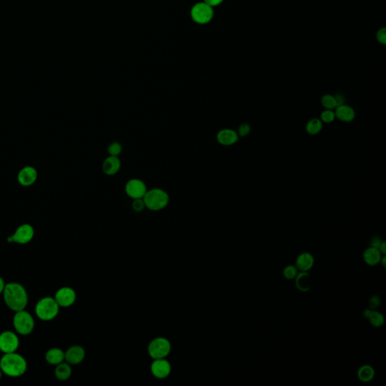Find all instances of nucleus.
Listing matches in <instances>:
<instances>
[{
  "instance_id": "1",
  "label": "nucleus",
  "mask_w": 386,
  "mask_h": 386,
  "mask_svg": "<svg viewBox=\"0 0 386 386\" xmlns=\"http://www.w3.org/2000/svg\"><path fill=\"white\" fill-rule=\"evenodd\" d=\"M5 304L10 310L16 312L24 310L28 303V294L25 288L17 282L6 284L3 291Z\"/></svg>"
},
{
  "instance_id": "2",
  "label": "nucleus",
  "mask_w": 386,
  "mask_h": 386,
  "mask_svg": "<svg viewBox=\"0 0 386 386\" xmlns=\"http://www.w3.org/2000/svg\"><path fill=\"white\" fill-rule=\"evenodd\" d=\"M0 369L3 373L9 377H20L27 371V361L16 352L6 353L0 358Z\"/></svg>"
},
{
  "instance_id": "3",
  "label": "nucleus",
  "mask_w": 386,
  "mask_h": 386,
  "mask_svg": "<svg viewBox=\"0 0 386 386\" xmlns=\"http://www.w3.org/2000/svg\"><path fill=\"white\" fill-rule=\"evenodd\" d=\"M146 208L152 211H159L167 207L169 203V195L166 190L153 188L147 190L143 198Z\"/></svg>"
},
{
  "instance_id": "4",
  "label": "nucleus",
  "mask_w": 386,
  "mask_h": 386,
  "mask_svg": "<svg viewBox=\"0 0 386 386\" xmlns=\"http://www.w3.org/2000/svg\"><path fill=\"white\" fill-rule=\"evenodd\" d=\"M59 309L60 306L54 297H46L41 299L36 303L35 312L39 319L43 321H50L58 316Z\"/></svg>"
},
{
  "instance_id": "5",
  "label": "nucleus",
  "mask_w": 386,
  "mask_h": 386,
  "mask_svg": "<svg viewBox=\"0 0 386 386\" xmlns=\"http://www.w3.org/2000/svg\"><path fill=\"white\" fill-rule=\"evenodd\" d=\"M13 326L18 334L24 336L29 335L34 329V319L25 309L18 311L14 315Z\"/></svg>"
},
{
  "instance_id": "6",
  "label": "nucleus",
  "mask_w": 386,
  "mask_h": 386,
  "mask_svg": "<svg viewBox=\"0 0 386 386\" xmlns=\"http://www.w3.org/2000/svg\"><path fill=\"white\" fill-rule=\"evenodd\" d=\"M172 345L168 339L157 337L154 339L148 346V352L152 359L166 358L170 354Z\"/></svg>"
},
{
  "instance_id": "7",
  "label": "nucleus",
  "mask_w": 386,
  "mask_h": 386,
  "mask_svg": "<svg viewBox=\"0 0 386 386\" xmlns=\"http://www.w3.org/2000/svg\"><path fill=\"white\" fill-rule=\"evenodd\" d=\"M35 230L33 226L29 224H21L12 236L7 238V242L9 243L26 245L33 240Z\"/></svg>"
},
{
  "instance_id": "8",
  "label": "nucleus",
  "mask_w": 386,
  "mask_h": 386,
  "mask_svg": "<svg viewBox=\"0 0 386 386\" xmlns=\"http://www.w3.org/2000/svg\"><path fill=\"white\" fill-rule=\"evenodd\" d=\"M192 18L198 24H204L210 22L213 17L212 6L206 3H198L191 10Z\"/></svg>"
},
{
  "instance_id": "9",
  "label": "nucleus",
  "mask_w": 386,
  "mask_h": 386,
  "mask_svg": "<svg viewBox=\"0 0 386 386\" xmlns=\"http://www.w3.org/2000/svg\"><path fill=\"white\" fill-rule=\"evenodd\" d=\"M19 344V338L15 333L5 330L0 334V351L3 354L16 352Z\"/></svg>"
},
{
  "instance_id": "10",
  "label": "nucleus",
  "mask_w": 386,
  "mask_h": 386,
  "mask_svg": "<svg viewBox=\"0 0 386 386\" xmlns=\"http://www.w3.org/2000/svg\"><path fill=\"white\" fill-rule=\"evenodd\" d=\"M147 190L146 184L142 180L137 178L130 179L125 186L126 195L132 199L143 198Z\"/></svg>"
},
{
  "instance_id": "11",
  "label": "nucleus",
  "mask_w": 386,
  "mask_h": 386,
  "mask_svg": "<svg viewBox=\"0 0 386 386\" xmlns=\"http://www.w3.org/2000/svg\"><path fill=\"white\" fill-rule=\"evenodd\" d=\"M54 298L60 307H70L76 302V294L73 288L63 287L56 291Z\"/></svg>"
},
{
  "instance_id": "12",
  "label": "nucleus",
  "mask_w": 386,
  "mask_h": 386,
  "mask_svg": "<svg viewBox=\"0 0 386 386\" xmlns=\"http://www.w3.org/2000/svg\"><path fill=\"white\" fill-rule=\"evenodd\" d=\"M17 178L18 183L23 187H30L37 181V170L33 166H25L19 171Z\"/></svg>"
},
{
  "instance_id": "13",
  "label": "nucleus",
  "mask_w": 386,
  "mask_h": 386,
  "mask_svg": "<svg viewBox=\"0 0 386 386\" xmlns=\"http://www.w3.org/2000/svg\"><path fill=\"white\" fill-rule=\"evenodd\" d=\"M172 371V367L166 358L155 359L151 365V372L155 378L163 379L167 378Z\"/></svg>"
},
{
  "instance_id": "14",
  "label": "nucleus",
  "mask_w": 386,
  "mask_h": 386,
  "mask_svg": "<svg viewBox=\"0 0 386 386\" xmlns=\"http://www.w3.org/2000/svg\"><path fill=\"white\" fill-rule=\"evenodd\" d=\"M66 362L70 365H77L83 361L85 357V349L80 346H73L65 352Z\"/></svg>"
},
{
  "instance_id": "15",
  "label": "nucleus",
  "mask_w": 386,
  "mask_h": 386,
  "mask_svg": "<svg viewBox=\"0 0 386 386\" xmlns=\"http://www.w3.org/2000/svg\"><path fill=\"white\" fill-rule=\"evenodd\" d=\"M121 166V161L119 157L109 155L103 161L102 169L106 175L114 176L120 172Z\"/></svg>"
},
{
  "instance_id": "16",
  "label": "nucleus",
  "mask_w": 386,
  "mask_h": 386,
  "mask_svg": "<svg viewBox=\"0 0 386 386\" xmlns=\"http://www.w3.org/2000/svg\"><path fill=\"white\" fill-rule=\"evenodd\" d=\"M315 264V258L309 252L301 253L296 259V267L300 271H309Z\"/></svg>"
},
{
  "instance_id": "17",
  "label": "nucleus",
  "mask_w": 386,
  "mask_h": 386,
  "mask_svg": "<svg viewBox=\"0 0 386 386\" xmlns=\"http://www.w3.org/2000/svg\"><path fill=\"white\" fill-rule=\"evenodd\" d=\"M216 139L223 146H231L238 141L239 135L234 130L225 129L220 130L218 132Z\"/></svg>"
},
{
  "instance_id": "18",
  "label": "nucleus",
  "mask_w": 386,
  "mask_h": 386,
  "mask_svg": "<svg viewBox=\"0 0 386 386\" xmlns=\"http://www.w3.org/2000/svg\"><path fill=\"white\" fill-rule=\"evenodd\" d=\"M382 254L378 248H367L363 254L364 262L370 265V266H375L380 263L381 259H382Z\"/></svg>"
},
{
  "instance_id": "19",
  "label": "nucleus",
  "mask_w": 386,
  "mask_h": 386,
  "mask_svg": "<svg viewBox=\"0 0 386 386\" xmlns=\"http://www.w3.org/2000/svg\"><path fill=\"white\" fill-rule=\"evenodd\" d=\"M45 360L51 365H58L65 361V352L59 348H53L49 349L45 354Z\"/></svg>"
},
{
  "instance_id": "20",
  "label": "nucleus",
  "mask_w": 386,
  "mask_h": 386,
  "mask_svg": "<svg viewBox=\"0 0 386 386\" xmlns=\"http://www.w3.org/2000/svg\"><path fill=\"white\" fill-rule=\"evenodd\" d=\"M334 113H335L337 118L341 121L346 122V123L352 121L355 117V111L350 106L344 104L337 106Z\"/></svg>"
},
{
  "instance_id": "21",
  "label": "nucleus",
  "mask_w": 386,
  "mask_h": 386,
  "mask_svg": "<svg viewBox=\"0 0 386 386\" xmlns=\"http://www.w3.org/2000/svg\"><path fill=\"white\" fill-rule=\"evenodd\" d=\"M376 371L372 366L365 364L361 366L358 370V377L361 382L368 383L374 379Z\"/></svg>"
},
{
  "instance_id": "22",
  "label": "nucleus",
  "mask_w": 386,
  "mask_h": 386,
  "mask_svg": "<svg viewBox=\"0 0 386 386\" xmlns=\"http://www.w3.org/2000/svg\"><path fill=\"white\" fill-rule=\"evenodd\" d=\"M294 279L298 290L303 292L309 291L311 287L310 275L307 271H300Z\"/></svg>"
},
{
  "instance_id": "23",
  "label": "nucleus",
  "mask_w": 386,
  "mask_h": 386,
  "mask_svg": "<svg viewBox=\"0 0 386 386\" xmlns=\"http://www.w3.org/2000/svg\"><path fill=\"white\" fill-rule=\"evenodd\" d=\"M71 374L72 369L68 363L62 362L56 365L54 375L59 381L67 380L71 376Z\"/></svg>"
},
{
  "instance_id": "24",
  "label": "nucleus",
  "mask_w": 386,
  "mask_h": 386,
  "mask_svg": "<svg viewBox=\"0 0 386 386\" xmlns=\"http://www.w3.org/2000/svg\"><path fill=\"white\" fill-rule=\"evenodd\" d=\"M369 321L374 327H381L385 323V318L381 312L373 310L368 318Z\"/></svg>"
},
{
  "instance_id": "25",
  "label": "nucleus",
  "mask_w": 386,
  "mask_h": 386,
  "mask_svg": "<svg viewBox=\"0 0 386 386\" xmlns=\"http://www.w3.org/2000/svg\"><path fill=\"white\" fill-rule=\"evenodd\" d=\"M323 124L319 119L314 118L306 125V131L310 134H317L321 131Z\"/></svg>"
},
{
  "instance_id": "26",
  "label": "nucleus",
  "mask_w": 386,
  "mask_h": 386,
  "mask_svg": "<svg viewBox=\"0 0 386 386\" xmlns=\"http://www.w3.org/2000/svg\"><path fill=\"white\" fill-rule=\"evenodd\" d=\"M298 273L299 270L297 269L296 265H287L283 270L284 277L288 280H292V279H295Z\"/></svg>"
},
{
  "instance_id": "27",
  "label": "nucleus",
  "mask_w": 386,
  "mask_h": 386,
  "mask_svg": "<svg viewBox=\"0 0 386 386\" xmlns=\"http://www.w3.org/2000/svg\"><path fill=\"white\" fill-rule=\"evenodd\" d=\"M321 103L326 109H334L337 108L335 97L329 94H326L322 97Z\"/></svg>"
},
{
  "instance_id": "28",
  "label": "nucleus",
  "mask_w": 386,
  "mask_h": 386,
  "mask_svg": "<svg viewBox=\"0 0 386 386\" xmlns=\"http://www.w3.org/2000/svg\"><path fill=\"white\" fill-rule=\"evenodd\" d=\"M122 152H123V146L119 142H113L108 147V153L112 156L119 157Z\"/></svg>"
},
{
  "instance_id": "29",
  "label": "nucleus",
  "mask_w": 386,
  "mask_h": 386,
  "mask_svg": "<svg viewBox=\"0 0 386 386\" xmlns=\"http://www.w3.org/2000/svg\"><path fill=\"white\" fill-rule=\"evenodd\" d=\"M335 118V113L332 109H326V111L322 113L321 115V121L324 122L326 123H331V122L334 121Z\"/></svg>"
},
{
  "instance_id": "30",
  "label": "nucleus",
  "mask_w": 386,
  "mask_h": 386,
  "mask_svg": "<svg viewBox=\"0 0 386 386\" xmlns=\"http://www.w3.org/2000/svg\"><path fill=\"white\" fill-rule=\"evenodd\" d=\"M146 205H145L144 201H143V198H139V199H134L132 203V208L134 211L141 212L144 210Z\"/></svg>"
},
{
  "instance_id": "31",
  "label": "nucleus",
  "mask_w": 386,
  "mask_h": 386,
  "mask_svg": "<svg viewBox=\"0 0 386 386\" xmlns=\"http://www.w3.org/2000/svg\"><path fill=\"white\" fill-rule=\"evenodd\" d=\"M381 304V298L378 295L372 296L369 300V306L370 309H377Z\"/></svg>"
},
{
  "instance_id": "32",
  "label": "nucleus",
  "mask_w": 386,
  "mask_h": 386,
  "mask_svg": "<svg viewBox=\"0 0 386 386\" xmlns=\"http://www.w3.org/2000/svg\"><path fill=\"white\" fill-rule=\"evenodd\" d=\"M250 131H251V127H250L249 125L244 123L239 126L237 134L240 137H245L249 134Z\"/></svg>"
},
{
  "instance_id": "33",
  "label": "nucleus",
  "mask_w": 386,
  "mask_h": 386,
  "mask_svg": "<svg viewBox=\"0 0 386 386\" xmlns=\"http://www.w3.org/2000/svg\"><path fill=\"white\" fill-rule=\"evenodd\" d=\"M382 242H383V241H382V239H381L380 237L375 236V237L372 238L371 240H370V247H373V248H376L379 249V246H380Z\"/></svg>"
},
{
  "instance_id": "34",
  "label": "nucleus",
  "mask_w": 386,
  "mask_h": 386,
  "mask_svg": "<svg viewBox=\"0 0 386 386\" xmlns=\"http://www.w3.org/2000/svg\"><path fill=\"white\" fill-rule=\"evenodd\" d=\"M377 39L381 43H386V29L382 28L377 33Z\"/></svg>"
},
{
  "instance_id": "35",
  "label": "nucleus",
  "mask_w": 386,
  "mask_h": 386,
  "mask_svg": "<svg viewBox=\"0 0 386 386\" xmlns=\"http://www.w3.org/2000/svg\"><path fill=\"white\" fill-rule=\"evenodd\" d=\"M334 97H335L336 103H337V107L344 104V97L341 94H337V95L334 96Z\"/></svg>"
},
{
  "instance_id": "36",
  "label": "nucleus",
  "mask_w": 386,
  "mask_h": 386,
  "mask_svg": "<svg viewBox=\"0 0 386 386\" xmlns=\"http://www.w3.org/2000/svg\"><path fill=\"white\" fill-rule=\"evenodd\" d=\"M222 2L223 0H204V3L210 5V6H217V5L220 4Z\"/></svg>"
},
{
  "instance_id": "37",
  "label": "nucleus",
  "mask_w": 386,
  "mask_h": 386,
  "mask_svg": "<svg viewBox=\"0 0 386 386\" xmlns=\"http://www.w3.org/2000/svg\"><path fill=\"white\" fill-rule=\"evenodd\" d=\"M379 251H380L381 254H382V255H385L386 242H385V241H383V242H382V244H381L380 246H379Z\"/></svg>"
},
{
  "instance_id": "38",
  "label": "nucleus",
  "mask_w": 386,
  "mask_h": 386,
  "mask_svg": "<svg viewBox=\"0 0 386 386\" xmlns=\"http://www.w3.org/2000/svg\"><path fill=\"white\" fill-rule=\"evenodd\" d=\"M373 309H367L364 310V313H363V315H364V318H367L368 319L369 317H370V314H371V312H373Z\"/></svg>"
},
{
  "instance_id": "39",
  "label": "nucleus",
  "mask_w": 386,
  "mask_h": 386,
  "mask_svg": "<svg viewBox=\"0 0 386 386\" xmlns=\"http://www.w3.org/2000/svg\"><path fill=\"white\" fill-rule=\"evenodd\" d=\"M5 285H6V284H5L4 280H3V278L0 276V294H3V290H4Z\"/></svg>"
},
{
  "instance_id": "40",
  "label": "nucleus",
  "mask_w": 386,
  "mask_h": 386,
  "mask_svg": "<svg viewBox=\"0 0 386 386\" xmlns=\"http://www.w3.org/2000/svg\"><path fill=\"white\" fill-rule=\"evenodd\" d=\"M385 261H386V257L385 255H384L383 257H382V259H381L380 262L382 263V266L384 267V268H385Z\"/></svg>"
},
{
  "instance_id": "41",
  "label": "nucleus",
  "mask_w": 386,
  "mask_h": 386,
  "mask_svg": "<svg viewBox=\"0 0 386 386\" xmlns=\"http://www.w3.org/2000/svg\"><path fill=\"white\" fill-rule=\"evenodd\" d=\"M2 376H3V372H2L1 369H0V379H1Z\"/></svg>"
}]
</instances>
